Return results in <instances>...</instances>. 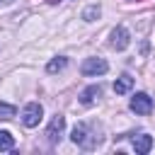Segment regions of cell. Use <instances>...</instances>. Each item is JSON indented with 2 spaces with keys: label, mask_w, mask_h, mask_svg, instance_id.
<instances>
[{
  "label": "cell",
  "mask_w": 155,
  "mask_h": 155,
  "mask_svg": "<svg viewBox=\"0 0 155 155\" xmlns=\"http://www.w3.org/2000/svg\"><path fill=\"white\" fill-rule=\"evenodd\" d=\"M70 138H73V143H78V145H82V148H94V145L99 143V136H90V126H87V124H78V126L73 128Z\"/></svg>",
  "instance_id": "obj_1"
},
{
  "label": "cell",
  "mask_w": 155,
  "mask_h": 155,
  "mask_svg": "<svg viewBox=\"0 0 155 155\" xmlns=\"http://www.w3.org/2000/svg\"><path fill=\"white\" fill-rule=\"evenodd\" d=\"M41 116H44L41 104H39V102H29V104L24 107V111H22V124L29 126V128H34V126L41 121Z\"/></svg>",
  "instance_id": "obj_2"
},
{
  "label": "cell",
  "mask_w": 155,
  "mask_h": 155,
  "mask_svg": "<svg viewBox=\"0 0 155 155\" xmlns=\"http://www.w3.org/2000/svg\"><path fill=\"white\" fill-rule=\"evenodd\" d=\"M109 70V63L104 58H85L82 63V75H104Z\"/></svg>",
  "instance_id": "obj_3"
},
{
  "label": "cell",
  "mask_w": 155,
  "mask_h": 155,
  "mask_svg": "<svg viewBox=\"0 0 155 155\" xmlns=\"http://www.w3.org/2000/svg\"><path fill=\"white\" fill-rule=\"evenodd\" d=\"M131 109H133L136 114H140V116L150 114V111H153V99H150V94H145V92L133 94V99H131Z\"/></svg>",
  "instance_id": "obj_4"
},
{
  "label": "cell",
  "mask_w": 155,
  "mask_h": 155,
  "mask_svg": "<svg viewBox=\"0 0 155 155\" xmlns=\"http://www.w3.org/2000/svg\"><path fill=\"white\" fill-rule=\"evenodd\" d=\"M63 126H65V119H63L61 114H56V116L51 119V124H48V128H46V136H48V140H51V143H58V140H61V133H63Z\"/></svg>",
  "instance_id": "obj_5"
},
{
  "label": "cell",
  "mask_w": 155,
  "mask_h": 155,
  "mask_svg": "<svg viewBox=\"0 0 155 155\" xmlns=\"http://www.w3.org/2000/svg\"><path fill=\"white\" fill-rule=\"evenodd\" d=\"M128 41H131V36H128L126 27H116V29L111 31V46H114L116 51H124V48L128 46Z\"/></svg>",
  "instance_id": "obj_6"
},
{
  "label": "cell",
  "mask_w": 155,
  "mask_h": 155,
  "mask_svg": "<svg viewBox=\"0 0 155 155\" xmlns=\"http://www.w3.org/2000/svg\"><path fill=\"white\" fill-rule=\"evenodd\" d=\"M133 148H136V153H140V155H145V153H150V148H153V138H150L148 133H140V136H133Z\"/></svg>",
  "instance_id": "obj_7"
},
{
  "label": "cell",
  "mask_w": 155,
  "mask_h": 155,
  "mask_svg": "<svg viewBox=\"0 0 155 155\" xmlns=\"http://www.w3.org/2000/svg\"><path fill=\"white\" fill-rule=\"evenodd\" d=\"M131 87H133V78H131V75H121V78H116V82H114V92H116V94H126Z\"/></svg>",
  "instance_id": "obj_8"
},
{
  "label": "cell",
  "mask_w": 155,
  "mask_h": 155,
  "mask_svg": "<svg viewBox=\"0 0 155 155\" xmlns=\"http://www.w3.org/2000/svg\"><path fill=\"white\" fill-rule=\"evenodd\" d=\"M99 94H102V87H99V85H90V87L80 94V102H82V104H92Z\"/></svg>",
  "instance_id": "obj_9"
},
{
  "label": "cell",
  "mask_w": 155,
  "mask_h": 155,
  "mask_svg": "<svg viewBox=\"0 0 155 155\" xmlns=\"http://www.w3.org/2000/svg\"><path fill=\"white\" fill-rule=\"evenodd\" d=\"M15 148V136L10 131H0V150H12Z\"/></svg>",
  "instance_id": "obj_10"
},
{
  "label": "cell",
  "mask_w": 155,
  "mask_h": 155,
  "mask_svg": "<svg viewBox=\"0 0 155 155\" xmlns=\"http://www.w3.org/2000/svg\"><path fill=\"white\" fill-rule=\"evenodd\" d=\"M65 65H68V58H65V56H58V58H53V61L46 65V70H48V73H58V70H63Z\"/></svg>",
  "instance_id": "obj_11"
},
{
  "label": "cell",
  "mask_w": 155,
  "mask_h": 155,
  "mask_svg": "<svg viewBox=\"0 0 155 155\" xmlns=\"http://www.w3.org/2000/svg\"><path fill=\"white\" fill-rule=\"evenodd\" d=\"M17 114V109L12 107V104H5V102H0V119H12Z\"/></svg>",
  "instance_id": "obj_12"
},
{
  "label": "cell",
  "mask_w": 155,
  "mask_h": 155,
  "mask_svg": "<svg viewBox=\"0 0 155 155\" xmlns=\"http://www.w3.org/2000/svg\"><path fill=\"white\" fill-rule=\"evenodd\" d=\"M94 17H99V7H87V10H85V19L92 22Z\"/></svg>",
  "instance_id": "obj_13"
},
{
  "label": "cell",
  "mask_w": 155,
  "mask_h": 155,
  "mask_svg": "<svg viewBox=\"0 0 155 155\" xmlns=\"http://www.w3.org/2000/svg\"><path fill=\"white\" fill-rule=\"evenodd\" d=\"M0 2H5V0H0Z\"/></svg>",
  "instance_id": "obj_14"
}]
</instances>
